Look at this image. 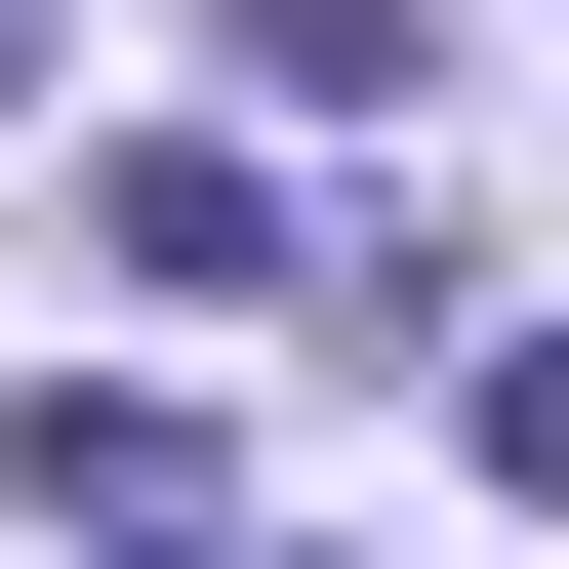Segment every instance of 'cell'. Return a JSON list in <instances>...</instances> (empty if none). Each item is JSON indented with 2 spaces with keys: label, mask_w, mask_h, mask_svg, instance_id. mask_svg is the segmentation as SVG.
Listing matches in <instances>:
<instances>
[{
  "label": "cell",
  "mask_w": 569,
  "mask_h": 569,
  "mask_svg": "<svg viewBox=\"0 0 569 569\" xmlns=\"http://www.w3.org/2000/svg\"><path fill=\"white\" fill-rule=\"evenodd\" d=\"M488 488H529V529H569V326H488Z\"/></svg>",
  "instance_id": "obj_3"
},
{
  "label": "cell",
  "mask_w": 569,
  "mask_h": 569,
  "mask_svg": "<svg viewBox=\"0 0 569 569\" xmlns=\"http://www.w3.org/2000/svg\"><path fill=\"white\" fill-rule=\"evenodd\" d=\"M0 82H41V0H0Z\"/></svg>",
  "instance_id": "obj_4"
},
{
  "label": "cell",
  "mask_w": 569,
  "mask_h": 569,
  "mask_svg": "<svg viewBox=\"0 0 569 569\" xmlns=\"http://www.w3.org/2000/svg\"><path fill=\"white\" fill-rule=\"evenodd\" d=\"M244 82H284V122H367V82H448V0H244Z\"/></svg>",
  "instance_id": "obj_2"
},
{
  "label": "cell",
  "mask_w": 569,
  "mask_h": 569,
  "mask_svg": "<svg viewBox=\"0 0 569 569\" xmlns=\"http://www.w3.org/2000/svg\"><path fill=\"white\" fill-rule=\"evenodd\" d=\"M82 244H122V284H284V203H244V122H122V163H82Z\"/></svg>",
  "instance_id": "obj_1"
}]
</instances>
